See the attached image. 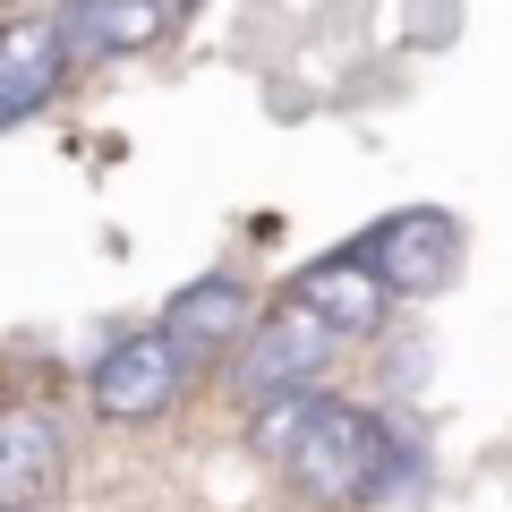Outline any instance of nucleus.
<instances>
[{
	"label": "nucleus",
	"mask_w": 512,
	"mask_h": 512,
	"mask_svg": "<svg viewBox=\"0 0 512 512\" xmlns=\"http://www.w3.org/2000/svg\"><path fill=\"white\" fill-rule=\"evenodd\" d=\"M69 18V52L77 60H94V52H146V43H163L171 26V9L163 0H103V9H60Z\"/></svg>",
	"instance_id": "obj_9"
},
{
	"label": "nucleus",
	"mask_w": 512,
	"mask_h": 512,
	"mask_svg": "<svg viewBox=\"0 0 512 512\" xmlns=\"http://www.w3.org/2000/svg\"><path fill=\"white\" fill-rule=\"evenodd\" d=\"M384 282H376V265L367 256H333V265H316L308 282H299V308L308 316H325L333 333H376L384 325Z\"/></svg>",
	"instance_id": "obj_8"
},
{
	"label": "nucleus",
	"mask_w": 512,
	"mask_h": 512,
	"mask_svg": "<svg viewBox=\"0 0 512 512\" xmlns=\"http://www.w3.org/2000/svg\"><path fill=\"white\" fill-rule=\"evenodd\" d=\"M376 461H384V419L316 393V410H308V427H299L282 470H291V487L308 504H359V495H376Z\"/></svg>",
	"instance_id": "obj_1"
},
{
	"label": "nucleus",
	"mask_w": 512,
	"mask_h": 512,
	"mask_svg": "<svg viewBox=\"0 0 512 512\" xmlns=\"http://www.w3.org/2000/svg\"><path fill=\"white\" fill-rule=\"evenodd\" d=\"M69 18L43 9V18H0V120H26L60 94L69 77Z\"/></svg>",
	"instance_id": "obj_5"
},
{
	"label": "nucleus",
	"mask_w": 512,
	"mask_h": 512,
	"mask_svg": "<svg viewBox=\"0 0 512 512\" xmlns=\"http://www.w3.org/2000/svg\"><path fill=\"white\" fill-rule=\"evenodd\" d=\"M367 265L393 299H436L444 282L461 274V222L436 214V205H410V214H384L376 239H367Z\"/></svg>",
	"instance_id": "obj_4"
},
{
	"label": "nucleus",
	"mask_w": 512,
	"mask_h": 512,
	"mask_svg": "<svg viewBox=\"0 0 512 512\" xmlns=\"http://www.w3.org/2000/svg\"><path fill=\"white\" fill-rule=\"evenodd\" d=\"M163 333L180 359H222V350H248V291H239V274H205L188 282L180 299L163 308Z\"/></svg>",
	"instance_id": "obj_7"
},
{
	"label": "nucleus",
	"mask_w": 512,
	"mask_h": 512,
	"mask_svg": "<svg viewBox=\"0 0 512 512\" xmlns=\"http://www.w3.org/2000/svg\"><path fill=\"white\" fill-rule=\"evenodd\" d=\"M60 470H69L60 427L43 419L35 402H9V410H0V512L52 504V495H60Z\"/></svg>",
	"instance_id": "obj_6"
},
{
	"label": "nucleus",
	"mask_w": 512,
	"mask_h": 512,
	"mask_svg": "<svg viewBox=\"0 0 512 512\" xmlns=\"http://www.w3.org/2000/svg\"><path fill=\"white\" fill-rule=\"evenodd\" d=\"M180 384H188V359L171 350V333H128V342H111L103 359H94L86 393H94L103 419L146 427V419H163V410L180 402Z\"/></svg>",
	"instance_id": "obj_3"
},
{
	"label": "nucleus",
	"mask_w": 512,
	"mask_h": 512,
	"mask_svg": "<svg viewBox=\"0 0 512 512\" xmlns=\"http://www.w3.org/2000/svg\"><path fill=\"white\" fill-rule=\"evenodd\" d=\"M333 350H342V333H333L325 316H308V308L291 299V308H274L265 325L248 333V350H239L231 384H239V402H248V410L299 402V393H316V384H325Z\"/></svg>",
	"instance_id": "obj_2"
}]
</instances>
